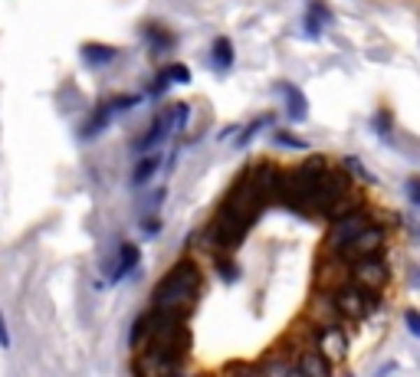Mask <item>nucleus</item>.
I'll return each mask as SVG.
<instances>
[{
	"label": "nucleus",
	"instance_id": "obj_14",
	"mask_svg": "<svg viewBox=\"0 0 420 377\" xmlns=\"http://www.w3.org/2000/svg\"><path fill=\"white\" fill-rule=\"evenodd\" d=\"M371 131H375V135H381L384 141L394 135V115H391L388 108H377L375 115H371Z\"/></svg>",
	"mask_w": 420,
	"mask_h": 377
},
{
	"label": "nucleus",
	"instance_id": "obj_10",
	"mask_svg": "<svg viewBox=\"0 0 420 377\" xmlns=\"http://www.w3.org/2000/svg\"><path fill=\"white\" fill-rule=\"evenodd\" d=\"M210 63H214L217 73H226L230 66L237 63L233 46H230V40H226V36H217V40H214V46H210Z\"/></svg>",
	"mask_w": 420,
	"mask_h": 377
},
{
	"label": "nucleus",
	"instance_id": "obj_21",
	"mask_svg": "<svg viewBox=\"0 0 420 377\" xmlns=\"http://www.w3.org/2000/svg\"><path fill=\"white\" fill-rule=\"evenodd\" d=\"M168 86H171V79H168V73H158V79H154V82H151V96H164V92H168Z\"/></svg>",
	"mask_w": 420,
	"mask_h": 377
},
{
	"label": "nucleus",
	"instance_id": "obj_11",
	"mask_svg": "<svg viewBox=\"0 0 420 377\" xmlns=\"http://www.w3.org/2000/svg\"><path fill=\"white\" fill-rule=\"evenodd\" d=\"M299 374H332V364L325 361V351H305L299 364Z\"/></svg>",
	"mask_w": 420,
	"mask_h": 377
},
{
	"label": "nucleus",
	"instance_id": "obj_7",
	"mask_svg": "<svg viewBox=\"0 0 420 377\" xmlns=\"http://www.w3.org/2000/svg\"><path fill=\"white\" fill-rule=\"evenodd\" d=\"M280 96H282V105H286L289 121L309 119V98H305V92H302L296 82H280Z\"/></svg>",
	"mask_w": 420,
	"mask_h": 377
},
{
	"label": "nucleus",
	"instance_id": "obj_16",
	"mask_svg": "<svg viewBox=\"0 0 420 377\" xmlns=\"http://www.w3.org/2000/svg\"><path fill=\"white\" fill-rule=\"evenodd\" d=\"M164 73H168V79H171V86H187V82H191V69H187L184 63L164 66Z\"/></svg>",
	"mask_w": 420,
	"mask_h": 377
},
{
	"label": "nucleus",
	"instance_id": "obj_23",
	"mask_svg": "<svg viewBox=\"0 0 420 377\" xmlns=\"http://www.w3.org/2000/svg\"><path fill=\"white\" fill-rule=\"evenodd\" d=\"M151 46H154V50H161V53H164V50H171V46H174V40L168 36V33H154V36H151Z\"/></svg>",
	"mask_w": 420,
	"mask_h": 377
},
{
	"label": "nucleus",
	"instance_id": "obj_2",
	"mask_svg": "<svg viewBox=\"0 0 420 377\" xmlns=\"http://www.w3.org/2000/svg\"><path fill=\"white\" fill-rule=\"evenodd\" d=\"M332 305L338 309V312L345 315V318H365V315L375 312L377 305V289H371V286H365V282H348V286H342V289L335 292Z\"/></svg>",
	"mask_w": 420,
	"mask_h": 377
},
{
	"label": "nucleus",
	"instance_id": "obj_12",
	"mask_svg": "<svg viewBox=\"0 0 420 377\" xmlns=\"http://www.w3.org/2000/svg\"><path fill=\"white\" fill-rule=\"evenodd\" d=\"M158 168H161V158H158V154H148V158H141L138 168H135V174H131V184H135V187L148 184L151 177L158 174Z\"/></svg>",
	"mask_w": 420,
	"mask_h": 377
},
{
	"label": "nucleus",
	"instance_id": "obj_26",
	"mask_svg": "<svg viewBox=\"0 0 420 377\" xmlns=\"http://www.w3.org/2000/svg\"><path fill=\"white\" fill-rule=\"evenodd\" d=\"M414 286H420V269H414Z\"/></svg>",
	"mask_w": 420,
	"mask_h": 377
},
{
	"label": "nucleus",
	"instance_id": "obj_22",
	"mask_svg": "<svg viewBox=\"0 0 420 377\" xmlns=\"http://www.w3.org/2000/svg\"><path fill=\"white\" fill-rule=\"evenodd\" d=\"M161 220H158V216H145V220H141V230H145V233H148V237H154V233H161Z\"/></svg>",
	"mask_w": 420,
	"mask_h": 377
},
{
	"label": "nucleus",
	"instance_id": "obj_9",
	"mask_svg": "<svg viewBox=\"0 0 420 377\" xmlns=\"http://www.w3.org/2000/svg\"><path fill=\"white\" fill-rule=\"evenodd\" d=\"M332 23V10L325 7L322 0H312L309 3V13H305V33L309 36H322V30Z\"/></svg>",
	"mask_w": 420,
	"mask_h": 377
},
{
	"label": "nucleus",
	"instance_id": "obj_8",
	"mask_svg": "<svg viewBox=\"0 0 420 377\" xmlns=\"http://www.w3.org/2000/svg\"><path fill=\"white\" fill-rule=\"evenodd\" d=\"M138 263H141V249L135 246V243H122L119 259H115V266H112V276H108V279L119 282L122 276H129L131 269H138Z\"/></svg>",
	"mask_w": 420,
	"mask_h": 377
},
{
	"label": "nucleus",
	"instance_id": "obj_24",
	"mask_svg": "<svg viewBox=\"0 0 420 377\" xmlns=\"http://www.w3.org/2000/svg\"><path fill=\"white\" fill-rule=\"evenodd\" d=\"M0 345H3V348L10 345V338H7V325H3V315H0Z\"/></svg>",
	"mask_w": 420,
	"mask_h": 377
},
{
	"label": "nucleus",
	"instance_id": "obj_20",
	"mask_svg": "<svg viewBox=\"0 0 420 377\" xmlns=\"http://www.w3.org/2000/svg\"><path fill=\"white\" fill-rule=\"evenodd\" d=\"M217 263H220V279H224V282H237L240 279V266L224 263V259H217Z\"/></svg>",
	"mask_w": 420,
	"mask_h": 377
},
{
	"label": "nucleus",
	"instance_id": "obj_19",
	"mask_svg": "<svg viewBox=\"0 0 420 377\" xmlns=\"http://www.w3.org/2000/svg\"><path fill=\"white\" fill-rule=\"evenodd\" d=\"M404 325H407V332L414 334V338H420V312L417 309H407V312H404Z\"/></svg>",
	"mask_w": 420,
	"mask_h": 377
},
{
	"label": "nucleus",
	"instance_id": "obj_5",
	"mask_svg": "<svg viewBox=\"0 0 420 377\" xmlns=\"http://www.w3.org/2000/svg\"><path fill=\"white\" fill-rule=\"evenodd\" d=\"M352 269H355V276H352V279L365 282V286H371V289H381V286L388 282V263H384V256H381V253H375V256H365V259H355V263H352Z\"/></svg>",
	"mask_w": 420,
	"mask_h": 377
},
{
	"label": "nucleus",
	"instance_id": "obj_1",
	"mask_svg": "<svg viewBox=\"0 0 420 377\" xmlns=\"http://www.w3.org/2000/svg\"><path fill=\"white\" fill-rule=\"evenodd\" d=\"M201 292V269L191 259L174 263L164 272V279L154 286V309H168V312H187L191 302Z\"/></svg>",
	"mask_w": 420,
	"mask_h": 377
},
{
	"label": "nucleus",
	"instance_id": "obj_25",
	"mask_svg": "<svg viewBox=\"0 0 420 377\" xmlns=\"http://www.w3.org/2000/svg\"><path fill=\"white\" fill-rule=\"evenodd\" d=\"M237 131H240L237 125H226V128L220 131V141H226V138H230V135H237Z\"/></svg>",
	"mask_w": 420,
	"mask_h": 377
},
{
	"label": "nucleus",
	"instance_id": "obj_13",
	"mask_svg": "<svg viewBox=\"0 0 420 377\" xmlns=\"http://www.w3.org/2000/svg\"><path fill=\"white\" fill-rule=\"evenodd\" d=\"M270 125H273V112H266V115H259V119H253L243 131H237V148H247L249 141L256 138V135H259L263 128H270Z\"/></svg>",
	"mask_w": 420,
	"mask_h": 377
},
{
	"label": "nucleus",
	"instance_id": "obj_3",
	"mask_svg": "<svg viewBox=\"0 0 420 377\" xmlns=\"http://www.w3.org/2000/svg\"><path fill=\"white\" fill-rule=\"evenodd\" d=\"M384 239H388V230H384V223H377V220H371V223L358 233L352 243H345L342 249H335V256L342 259V263H355V259H365V256H375V253H384Z\"/></svg>",
	"mask_w": 420,
	"mask_h": 377
},
{
	"label": "nucleus",
	"instance_id": "obj_18",
	"mask_svg": "<svg viewBox=\"0 0 420 377\" xmlns=\"http://www.w3.org/2000/svg\"><path fill=\"white\" fill-rule=\"evenodd\" d=\"M404 194H407V200L414 207H420V174H410L407 184H404Z\"/></svg>",
	"mask_w": 420,
	"mask_h": 377
},
{
	"label": "nucleus",
	"instance_id": "obj_15",
	"mask_svg": "<svg viewBox=\"0 0 420 377\" xmlns=\"http://www.w3.org/2000/svg\"><path fill=\"white\" fill-rule=\"evenodd\" d=\"M82 53H86V59L92 66H102V63H112V59H115V50H112V46H86Z\"/></svg>",
	"mask_w": 420,
	"mask_h": 377
},
{
	"label": "nucleus",
	"instance_id": "obj_4",
	"mask_svg": "<svg viewBox=\"0 0 420 377\" xmlns=\"http://www.w3.org/2000/svg\"><path fill=\"white\" fill-rule=\"evenodd\" d=\"M368 223H371V214H368V210H342V214H335L325 246L332 249V253H335V249H342L345 243H352V239H355Z\"/></svg>",
	"mask_w": 420,
	"mask_h": 377
},
{
	"label": "nucleus",
	"instance_id": "obj_6",
	"mask_svg": "<svg viewBox=\"0 0 420 377\" xmlns=\"http://www.w3.org/2000/svg\"><path fill=\"white\" fill-rule=\"evenodd\" d=\"M168 135H178V128H174V105L168 108V112H161L158 119L151 121V128L141 135L138 141H135V151H151V148H158V145H164V138Z\"/></svg>",
	"mask_w": 420,
	"mask_h": 377
},
{
	"label": "nucleus",
	"instance_id": "obj_17",
	"mask_svg": "<svg viewBox=\"0 0 420 377\" xmlns=\"http://www.w3.org/2000/svg\"><path fill=\"white\" fill-rule=\"evenodd\" d=\"M273 141H276V145H282V148H296V151L309 148V141H302L299 135H292V131H273Z\"/></svg>",
	"mask_w": 420,
	"mask_h": 377
}]
</instances>
